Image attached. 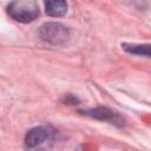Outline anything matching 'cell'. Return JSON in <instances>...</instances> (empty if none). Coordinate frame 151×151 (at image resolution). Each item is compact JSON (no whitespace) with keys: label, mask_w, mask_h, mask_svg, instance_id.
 Masks as SVG:
<instances>
[{"label":"cell","mask_w":151,"mask_h":151,"mask_svg":"<svg viewBox=\"0 0 151 151\" xmlns=\"http://www.w3.org/2000/svg\"><path fill=\"white\" fill-rule=\"evenodd\" d=\"M45 12L50 17H63L67 12L66 0H44Z\"/></svg>","instance_id":"4"},{"label":"cell","mask_w":151,"mask_h":151,"mask_svg":"<svg viewBox=\"0 0 151 151\" xmlns=\"http://www.w3.org/2000/svg\"><path fill=\"white\" fill-rule=\"evenodd\" d=\"M123 50L131 53L151 58V45H134V44H123Z\"/></svg>","instance_id":"6"},{"label":"cell","mask_w":151,"mask_h":151,"mask_svg":"<svg viewBox=\"0 0 151 151\" xmlns=\"http://www.w3.org/2000/svg\"><path fill=\"white\" fill-rule=\"evenodd\" d=\"M81 112H84V114H86V116H91V117L100 119V120H113V122H116V117H117V114L114 112H112L109 109H104V107L84 110Z\"/></svg>","instance_id":"5"},{"label":"cell","mask_w":151,"mask_h":151,"mask_svg":"<svg viewBox=\"0 0 151 151\" xmlns=\"http://www.w3.org/2000/svg\"><path fill=\"white\" fill-rule=\"evenodd\" d=\"M39 37L41 40L52 45H63L70 38V31L60 22H45L39 28Z\"/></svg>","instance_id":"2"},{"label":"cell","mask_w":151,"mask_h":151,"mask_svg":"<svg viewBox=\"0 0 151 151\" xmlns=\"http://www.w3.org/2000/svg\"><path fill=\"white\" fill-rule=\"evenodd\" d=\"M52 132L51 129L47 126H35L31 129L25 137V145L27 147H35L47 139H50Z\"/></svg>","instance_id":"3"},{"label":"cell","mask_w":151,"mask_h":151,"mask_svg":"<svg viewBox=\"0 0 151 151\" xmlns=\"http://www.w3.org/2000/svg\"><path fill=\"white\" fill-rule=\"evenodd\" d=\"M8 15L19 22H31L35 20L39 15L38 6L27 0H14L7 6Z\"/></svg>","instance_id":"1"}]
</instances>
